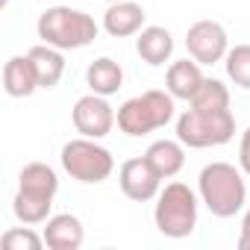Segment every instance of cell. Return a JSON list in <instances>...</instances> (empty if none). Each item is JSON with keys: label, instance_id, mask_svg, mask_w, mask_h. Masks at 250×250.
Segmentation results:
<instances>
[{"label": "cell", "instance_id": "5", "mask_svg": "<svg viewBox=\"0 0 250 250\" xmlns=\"http://www.w3.org/2000/svg\"><path fill=\"white\" fill-rule=\"evenodd\" d=\"M232 136H235V118H232L229 109L200 112V109L188 106L177 118V139L191 150L221 147V145L232 142Z\"/></svg>", "mask_w": 250, "mask_h": 250}, {"label": "cell", "instance_id": "8", "mask_svg": "<svg viewBox=\"0 0 250 250\" xmlns=\"http://www.w3.org/2000/svg\"><path fill=\"white\" fill-rule=\"evenodd\" d=\"M186 50L200 65H215V62H224L229 50V36L218 21H197L186 33Z\"/></svg>", "mask_w": 250, "mask_h": 250}, {"label": "cell", "instance_id": "18", "mask_svg": "<svg viewBox=\"0 0 250 250\" xmlns=\"http://www.w3.org/2000/svg\"><path fill=\"white\" fill-rule=\"evenodd\" d=\"M65 50H59V47H50V44H36V47H30V59H33V65H36V74H39V85L42 88H53V85H59V80H62V74H65V56H62Z\"/></svg>", "mask_w": 250, "mask_h": 250}, {"label": "cell", "instance_id": "1", "mask_svg": "<svg viewBox=\"0 0 250 250\" xmlns=\"http://www.w3.org/2000/svg\"><path fill=\"white\" fill-rule=\"evenodd\" d=\"M197 194L215 218H235L247 203L244 171L229 162H209L197 177Z\"/></svg>", "mask_w": 250, "mask_h": 250}, {"label": "cell", "instance_id": "9", "mask_svg": "<svg viewBox=\"0 0 250 250\" xmlns=\"http://www.w3.org/2000/svg\"><path fill=\"white\" fill-rule=\"evenodd\" d=\"M118 186L136 203H147L156 200L162 191V177L150 168V162L145 156H133L118 168Z\"/></svg>", "mask_w": 250, "mask_h": 250}, {"label": "cell", "instance_id": "11", "mask_svg": "<svg viewBox=\"0 0 250 250\" xmlns=\"http://www.w3.org/2000/svg\"><path fill=\"white\" fill-rule=\"evenodd\" d=\"M42 235H44L50 250H80L83 241H85V227L77 215L59 212V215L47 218V227H44Z\"/></svg>", "mask_w": 250, "mask_h": 250}, {"label": "cell", "instance_id": "4", "mask_svg": "<svg viewBox=\"0 0 250 250\" xmlns=\"http://www.w3.org/2000/svg\"><path fill=\"white\" fill-rule=\"evenodd\" d=\"M197 206L200 194L188 188L186 183H168L153 206L156 229L165 238H188L197 229Z\"/></svg>", "mask_w": 250, "mask_h": 250}, {"label": "cell", "instance_id": "10", "mask_svg": "<svg viewBox=\"0 0 250 250\" xmlns=\"http://www.w3.org/2000/svg\"><path fill=\"white\" fill-rule=\"evenodd\" d=\"M145 6H139L136 0H118V3H109L103 12V30L112 39L139 36L145 30Z\"/></svg>", "mask_w": 250, "mask_h": 250}, {"label": "cell", "instance_id": "14", "mask_svg": "<svg viewBox=\"0 0 250 250\" xmlns=\"http://www.w3.org/2000/svg\"><path fill=\"white\" fill-rule=\"evenodd\" d=\"M136 53L142 56V62H147L153 68L165 65L171 59V53H174V36H171V30L156 27V24L153 27H145L136 36Z\"/></svg>", "mask_w": 250, "mask_h": 250}, {"label": "cell", "instance_id": "7", "mask_svg": "<svg viewBox=\"0 0 250 250\" xmlns=\"http://www.w3.org/2000/svg\"><path fill=\"white\" fill-rule=\"evenodd\" d=\"M71 121H74V130L85 139H106L112 133V127L118 124V112L109 106V100L103 94H83L74 109H71Z\"/></svg>", "mask_w": 250, "mask_h": 250}, {"label": "cell", "instance_id": "16", "mask_svg": "<svg viewBox=\"0 0 250 250\" xmlns=\"http://www.w3.org/2000/svg\"><path fill=\"white\" fill-rule=\"evenodd\" d=\"M145 159L150 162V168L162 177V180H171V177H177L180 171H183V165H186V145L177 139H159V142H153L150 147H147V153H145Z\"/></svg>", "mask_w": 250, "mask_h": 250}, {"label": "cell", "instance_id": "6", "mask_svg": "<svg viewBox=\"0 0 250 250\" xmlns=\"http://www.w3.org/2000/svg\"><path fill=\"white\" fill-rule=\"evenodd\" d=\"M59 162H62V168L71 180L88 183V186H97V183L109 180L112 171H115L112 150L97 145V139H85V136L71 139L68 145H62Z\"/></svg>", "mask_w": 250, "mask_h": 250}, {"label": "cell", "instance_id": "25", "mask_svg": "<svg viewBox=\"0 0 250 250\" xmlns=\"http://www.w3.org/2000/svg\"><path fill=\"white\" fill-rule=\"evenodd\" d=\"M106 3H118V0H106Z\"/></svg>", "mask_w": 250, "mask_h": 250}, {"label": "cell", "instance_id": "3", "mask_svg": "<svg viewBox=\"0 0 250 250\" xmlns=\"http://www.w3.org/2000/svg\"><path fill=\"white\" fill-rule=\"evenodd\" d=\"M174 94L165 88H150L145 94H136L118 106V130L130 139H142L153 130H162L174 121Z\"/></svg>", "mask_w": 250, "mask_h": 250}, {"label": "cell", "instance_id": "19", "mask_svg": "<svg viewBox=\"0 0 250 250\" xmlns=\"http://www.w3.org/2000/svg\"><path fill=\"white\" fill-rule=\"evenodd\" d=\"M191 109H200V112H215V109H229V88L215 80V77H206L200 83V88L194 91V97L188 100Z\"/></svg>", "mask_w": 250, "mask_h": 250}, {"label": "cell", "instance_id": "17", "mask_svg": "<svg viewBox=\"0 0 250 250\" xmlns=\"http://www.w3.org/2000/svg\"><path fill=\"white\" fill-rule=\"evenodd\" d=\"M85 83L94 94H103V97H112L118 94V88L124 85V68L109 59V56H100L94 59L88 68H85Z\"/></svg>", "mask_w": 250, "mask_h": 250}, {"label": "cell", "instance_id": "23", "mask_svg": "<svg viewBox=\"0 0 250 250\" xmlns=\"http://www.w3.org/2000/svg\"><path fill=\"white\" fill-rule=\"evenodd\" d=\"M238 168L250 177V127L241 133V142H238Z\"/></svg>", "mask_w": 250, "mask_h": 250}, {"label": "cell", "instance_id": "12", "mask_svg": "<svg viewBox=\"0 0 250 250\" xmlns=\"http://www.w3.org/2000/svg\"><path fill=\"white\" fill-rule=\"evenodd\" d=\"M3 88H6L9 97H30V94H36L42 88L30 53L6 59V65H3Z\"/></svg>", "mask_w": 250, "mask_h": 250}, {"label": "cell", "instance_id": "13", "mask_svg": "<svg viewBox=\"0 0 250 250\" xmlns=\"http://www.w3.org/2000/svg\"><path fill=\"white\" fill-rule=\"evenodd\" d=\"M18 191L39 200H53L59 191V177L47 162H30L18 174Z\"/></svg>", "mask_w": 250, "mask_h": 250}, {"label": "cell", "instance_id": "20", "mask_svg": "<svg viewBox=\"0 0 250 250\" xmlns=\"http://www.w3.org/2000/svg\"><path fill=\"white\" fill-rule=\"evenodd\" d=\"M50 209H53V200H39V197L21 194V191H15V197H12V215H15L21 224H27V227L47 224Z\"/></svg>", "mask_w": 250, "mask_h": 250}, {"label": "cell", "instance_id": "22", "mask_svg": "<svg viewBox=\"0 0 250 250\" xmlns=\"http://www.w3.org/2000/svg\"><path fill=\"white\" fill-rule=\"evenodd\" d=\"M47 241H44V235H39L33 227H12V229H6L3 235H0V247L3 250H42Z\"/></svg>", "mask_w": 250, "mask_h": 250}, {"label": "cell", "instance_id": "2", "mask_svg": "<svg viewBox=\"0 0 250 250\" xmlns=\"http://www.w3.org/2000/svg\"><path fill=\"white\" fill-rule=\"evenodd\" d=\"M39 39L50 47H59V50H83L88 47L100 27L97 21L83 12V9H71V6H50L39 15Z\"/></svg>", "mask_w": 250, "mask_h": 250}, {"label": "cell", "instance_id": "21", "mask_svg": "<svg viewBox=\"0 0 250 250\" xmlns=\"http://www.w3.org/2000/svg\"><path fill=\"white\" fill-rule=\"evenodd\" d=\"M224 68H227V77H229L238 88L250 91V44H235V47H229L227 56H224Z\"/></svg>", "mask_w": 250, "mask_h": 250}, {"label": "cell", "instance_id": "15", "mask_svg": "<svg viewBox=\"0 0 250 250\" xmlns=\"http://www.w3.org/2000/svg\"><path fill=\"white\" fill-rule=\"evenodd\" d=\"M203 80L206 77H203L197 59H177V62H171V68L165 74V88L174 94V100H191Z\"/></svg>", "mask_w": 250, "mask_h": 250}, {"label": "cell", "instance_id": "24", "mask_svg": "<svg viewBox=\"0 0 250 250\" xmlns=\"http://www.w3.org/2000/svg\"><path fill=\"white\" fill-rule=\"evenodd\" d=\"M238 250H250V209L241 218V232H238Z\"/></svg>", "mask_w": 250, "mask_h": 250}]
</instances>
